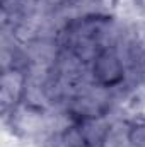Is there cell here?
<instances>
[{"instance_id": "cell-1", "label": "cell", "mask_w": 145, "mask_h": 147, "mask_svg": "<svg viewBox=\"0 0 145 147\" xmlns=\"http://www.w3.org/2000/svg\"><path fill=\"white\" fill-rule=\"evenodd\" d=\"M126 77V69L123 58L119 57L116 48H104L92 60L91 79L94 84L103 87H118Z\"/></svg>"}]
</instances>
